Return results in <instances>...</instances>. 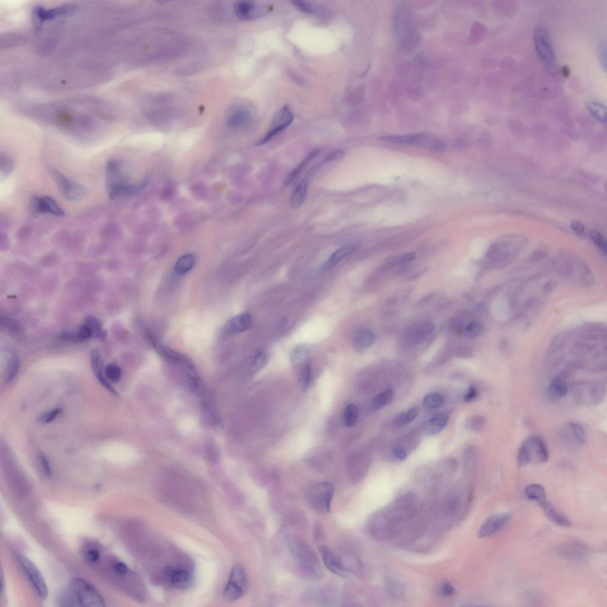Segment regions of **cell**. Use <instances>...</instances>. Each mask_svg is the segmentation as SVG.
I'll use <instances>...</instances> for the list:
<instances>
[{"label": "cell", "mask_w": 607, "mask_h": 607, "mask_svg": "<svg viewBox=\"0 0 607 607\" xmlns=\"http://www.w3.org/2000/svg\"><path fill=\"white\" fill-rule=\"evenodd\" d=\"M85 324L88 326L93 333V337L104 339L106 337V332L103 329V326L98 318L89 316L85 319Z\"/></svg>", "instance_id": "obj_38"}, {"label": "cell", "mask_w": 607, "mask_h": 607, "mask_svg": "<svg viewBox=\"0 0 607 607\" xmlns=\"http://www.w3.org/2000/svg\"><path fill=\"white\" fill-rule=\"evenodd\" d=\"M320 150H315L310 152L303 161H302L297 167L294 169L289 175L287 176L285 180H284V185L288 186L294 181L298 175L303 171L309 163L313 160L314 158L317 157L318 155Z\"/></svg>", "instance_id": "obj_31"}, {"label": "cell", "mask_w": 607, "mask_h": 607, "mask_svg": "<svg viewBox=\"0 0 607 607\" xmlns=\"http://www.w3.org/2000/svg\"><path fill=\"white\" fill-rule=\"evenodd\" d=\"M606 51L605 44H602L601 45H600L599 50V58H600V60H601L602 66V67H604L605 70L606 69Z\"/></svg>", "instance_id": "obj_62"}, {"label": "cell", "mask_w": 607, "mask_h": 607, "mask_svg": "<svg viewBox=\"0 0 607 607\" xmlns=\"http://www.w3.org/2000/svg\"><path fill=\"white\" fill-rule=\"evenodd\" d=\"M293 120V114L289 107L287 106L283 107L275 114L266 134L257 143V145H263L266 144L275 135L289 127Z\"/></svg>", "instance_id": "obj_10"}, {"label": "cell", "mask_w": 607, "mask_h": 607, "mask_svg": "<svg viewBox=\"0 0 607 607\" xmlns=\"http://www.w3.org/2000/svg\"><path fill=\"white\" fill-rule=\"evenodd\" d=\"M195 265V259L192 255H185L180 258L175 265V270L179 275H184L190 271Z\"/></svg>", "instance_id": "obj_37"}, {"label": "cell", "mask_w": 607, "mask_h": 607, "mask_svg": "<svg viewBox=\"0 0 607 607\" xmlns=\"http://www.w3.org/2000/svg\"><path fill=\"white\" fill-rule=\"evenodd\" d=\"M511 519V515L507 513L488 518L478 530V538H487L497 533L507 524Z\"/></svg>", "instance_id": "obj_13"}, {"label": "cell", "mask_w": 607, "mask_h": 607, "mask_svg": "<svg viewBox=\"0 0 607 607\" xmlns=\"http://www.w3.org/2000/svg\"><path fill=\"white\" fill-rule=\"evenodd\" d=\"M449 417L445 415H437L430 418L425 426V431L428 435L438 434L444 428L449 422Z\"/></svg>", "instance_id": "obj_23"}, {"label": "cell", "mask_w": 607, "mask_h": 607, "mask_svg": "<svg viewBox=\"0 0 607 607\" xmlns=\"http://www.w3.org/2000/svg\"><path fill=\"white\" fill-rule=\"evenodd\" d=\"M462 499L459 495L453 494L445 499L442 505L443 515L446 517H452L460 511Z\"/></svg>", "instance_id": "obj_27"}, {"label": "cell", "mask_w": 607, "mask_h": 607, "mask_svg": "<svg viewBox=\"0 0 607 607\" xmlns=\"http://www.w3.org/2000/svg\"><path fill=\"white\" fill-rule=\"evenodd\" d=\"M533 44L537 56L547 67H554L556 64V54L547 30L542 26L534 30Z\"/></svg>", "instance_id": "obj_5"}, {"label": "cell", "mask_w": 607, "mask_h": 607, "mask_svg": "<svg viewBox=\"0 0 607 607\" xmlns=\"http://www.w3.org/2000/svg\"><path fill=\"white\" fill-rule=\"evenodd\" d=\"M68 592L74 600L76 606H105V600L101 594L91 584L84 579H72Z\"/></svg>", "instance_id": "obj_2"}, {"label": "cell", "mask_w": 607, "mask_h": 607, "mask_svg": "<svg viewBox=\"0 0 607 607\" xmlns=\"http://www.w3.org/2000/svg\"><path fill=\"white\" fill-rule=\"evenodd\" d=\"M591 238L595 245L601 250V251L606 254V239L601 234L598 232L592 231L591 233Z\"/></svg>", "instance_id": "obj_48"}, {"label": "cell", "mask_w": 607, "mask_h": 607, "mask_svg": "<svg viewBox=\"0 0 607 607\" xmlns=\"http://www.w3.org/2000/svg\"><path fill=\"white\" fill-rule=\"evenodd\" d=\"M394 398V392L391 390H386L379 394L376 395L373 398L372 402V407L374 410H379V409L386 407V406L390 404Z\"/></svg>", "instance_id": "obj_35"}, {"label": "cell", "mask_w": 607, "mask_h": 607, "mask_svg": "<svg viewBox=\"0 0 607 607\" xmlns=\"http://www.w3.org/2000/svg\"><path fill=\"white\" fill-rule=\"evenodd\" d=\"M356 249V246L352 245H346L342 246L324 263L322 266V269L325 271H328V270L332 269L346 256L354 252Z\"/></svg>", "instance_id": "obj_19"}, {"label": "cell", "mask_w": 607, "mask_h": 607, "mask_svg": "<svg viewBox=\"0 0 607 607\" xmlns=\"http://www.w3.org/2000/svg\"><path fill=\"white\" fill-rule=\"evenodd\" d=\"M604 387L598 383H593L588 386V397L592 404H597L601 401L604 395Z\"/></svg>", "instance_id": "obj_39"}, {"label": "cell", "mask_w": 607, "mask_h": 607, "mask_svg": "<svg viewBox=\"0 0 607 607\" xmlns=\"http://www.w3.org/2000/svg\"><path fill=\"white\" fill-rule=\"evenodd\" d=\"M425 136L424 134L390 135L381 137V140L392 143L423 145Z\"/></svg>", "instance_id": "obj_21"}, {"label": "cell", "mask_w": 607, "mask_h": 607, "mask_svg": "<svg viewBox=\"0 0 607 607\" xmlns=\"http://www.w3.org/2000/svg\"><path fill=\"white\" fill-rule=\"evenodd\" d=\"M0 165H1V173L3 175L5 176H8L12 172L13 169V162L12 159L6 154H1L0 157Z\"/></svg>", "instance_id": "obj_47"}, {"label": "cell", "mask_w": 607, "mask_h": 607, "mask_svg": "<svg viewBox=\"0 0 607 607\" xmlns=\"http://www.w3.org/2000/svg\"><path fill=\"white\" fill-rule=\"evenodd\" d=\"M444 402V399L441 394L432 392L426 395L423 400V404L426 408L429 409H438L441 407Z\"/></svg>", "instance_id": "obj_40"}, {"label": "cell", "mask_w": 607, "mask_h": 607, "mask_svg": "<svg viewBox=\"0 0 607 607\" xmlns=\"http://www.w3.org/2000/svg\"><path fill=\"white\" fill-rule=\"evenodd\" d=\"M416 258L414 253H408L394 260L398 265H404L414 261Z\"/></svg>", "instance_id": "obj_55"}, {"label": "cell", "mask_w": 607, "mask_h": 607, "mask_svg": "<svg viewBox=\"0 0 607 607\" xmlns=\"http://www.w3.org/2000/svg\"><path fill=\"white\" fill-rule=\"evenodd\" d=\"M166 575L169 582L176 588L188 589L192 585V575L185 570L169 567L166 569Z\"/></svg>", "instance_id": "obj_15"}, {"label": "cell", "mask_w": 607, "mask_h": 607, "mask_svg": "<svg viewBox=\"0 0 607 607\" xmlns=\"http://www.w3.org/2000/svg\"><path fill=\"white\" fill-rule=\"evenodd\" d=\"M414 18L412 13L408 9L401 7L396 10L395 15L394 30L395 35L402 40L400 44L403 45L405 39L410 41V39L416 37L415 27L414 23ZM401 45V46H402Z\"/></svg>", "instance_id": "obj_8"}, {"label": "cell", "mask_w": 607, "mask_h": 607, "mask_svg": "<svg viewBox=\"0 0 607 607\" xmlns=\"http://www.w3.org/2000/svg\"><path fill=\"white\" fill-rule=\"evenodd\" d=\"M334 488L329 481H321L308 489L306 499L308 506L313 511L326 514L331 511Z\"/></svg>", "instance_id": "obj_3"}, {"label": "cell", "mask_w": 607, "mask_h": 607, "mask_svg": "<svg viewBox=\"0 0 607 607\" xmlns=\"http://www.w3.org/2000/svg\"><path fill=\"white\" fill-rule=\"evenodd\" d=\"M558 552L566 559L577 561L587 560L589 555L587 548L578 543L564 544L558 549Z\"/></svg>", "instance_id": "obj_14"}, {"label": "cell", "mask_w": 607, "mask_h": 607, "mask_svg": "<svg viewBox=\"0 0 607 607\" xmlns=\"http://www.w3.org/2000/svg\"><path fill=\"white\" fill-rule=\"evenodd\" d=\"M484 330V326L482 322L473 321L470 322L464 329V334L469 338H477L483 334Z\"/></svg>", "instance_id": "obj_43"}, {"label": "cell", "mask_w": 607, "mask_h": 607, "mask_svg": "<svg viewBox=\"0 0 607 607\" xmlns=\"http://www.w3.org/2000/svg\"><path fill=\"white\" fill-rule=\"evenodd\" d=\"M309 350L305 346H298L291 354V360L294 369L310 361Z\"/></svg>", "instance_id": "obj_34"}, {"label": "cell", "mask_w": 607, "mask_h": 607, "mask_svg": "<svg viewBox=\"0 0 607 607\" xmlns=\"http://www.w3.org/2000/svg\"><path fill=\"white\" fill-rule=\"evenodd\" d=\"M40 460L42 466H43L45 473H46L48 476H51L52 474V471L50 464L49 462H48L47 457H45L44 454H41L40 455Z\"/></svg>", "instance_id": "obj_61"}, {"label": "cell", "mask_w": 607, "mask_h": 607, "mask_svg": "<svg viewBox=\"0 0 607 607\" xmlns=\"http://www.w3.org/2000/svg\"><path fill=\"white\" fill-rule=\"evenodd\" d=\"M418 508V498L412 492H407L379 512L396 537L404 523L411 521L416 515Z\"/></svg>", "instance_id": "obj_1"}, {"label": "cell", "mask_w": 607, "mask_h": 607, "mask_svg": "<svg viewBox=\"0 0 607 607\" xmlns=\"http://www.w3.org/2000/svg\"><path fill=\"white\" fill-rule=\"evenodd\" d=\"M322 561L325 566L332 573L341 577H346L349 570L343 563L341 558H339L333 551L326 546L319 547Z\"/></svg>", "instance_id": "obj_12"}, {"label": "cell", "mask_w": 607, "mask_h": 607, "mask_svg": "<svg viewBox=\"0 0 607 607\" xmlns=\"http://www.w3.org/2000/svg\"><path fill=\"white\" fill-rule=\"evenodd\" d=\"M568 391L566 381L560 378H556L551 381L548 388V396L551 400H557L564 396Z\"/></svg>", "instance_id": "obj_26"}, {"label": "cell", "mask_w": 607, "mask_h": 607, "mask_svg": "<svg viewBox=\"0 0 607 607\" xmlns=\"http://www.w3.org/2000/svg\"><path fill=\"white\" fill-rule=\"evenodd\" d=\"M524 493L530 500L537 502L540 505L547 501L546 491L542 485L531 484L526 487Z\"/></svg>", "instance_id": "obj_29"}, {"label": "cell", "mask_w": 607, "mask_h": 607, "mask_svg": "<svg viewBox=\"0 0 607 607\" xmlns=\"http://www.w3.org/2000/svg\"><path fill=\"white\" fill-rule=\"evenodd\" d=\"M91 362L93 372H94L99 382L102 384L103 386L110 391L111 393L116 394V391L114 390L112 385L107 381L105 377L103 376L101 356H100L99 352L97 350H93L91 352Z\"/></svg>", "instance_id": "obj_20"}, {"label": "cell", "mask_w": 607, "mask_h": 607, "mask_svg": "<svg viewBox=\"0 0 607 607\" xmlns=\"http://www.w3.org/2000/svg\"><path fill=\"white\" fill-rule=\"evenodd\" d=\"M375 336L373 332L366 329H360L356 332L353 337V345L358 349H366L373 345Z\"/></svg>", "instance_id": "obj_25"}, {"label": "cell", "mask_w": 607, "mask_h": 607, "mask_svg": "<svg viewBox=\"0 0 607 607\" xmlns=\"http://www.w3.org/2000/svg\"><path fill=\"white\" fill-rule=\"evenodd\" d=\"M434 330L435 326L432 322H428L422 324L415 329L412 339L414 340V342L421 341Z\"/></svg>", "instance_id": "obj_41"}, {"label": "cell", "mask_w": 607, "mask_h": 607, "mask_svg": "<svg viewBox=\"0 0 607 607\" xmlns=\"http://www.w3.org/2000/svg\"><path fill=\"white\" fill-rule=\"evenodd\" d=\"M359 411L356 406L350 404L347 406L343 412L342 421L343 424L346 427H351L354 425L358 420Z\"/></svg>", "instance_id": "obj_36"}, {"label": "cell", "mask_w": 607, "mask_h": 607, "mask_svg": "<svg viewBox=\"0 0 607 607\" xmlns=\"http://www.w3.org/2000/svg\"><path fill=\"white\" fill-rule=\"evenodd\" d=\"M77 336L79 342L86 341L90 338L93 337V333L91 329H90L88 326L86 324L83 325L79 328L77 332Z\"/></svg>", "instance_id": "obj_50"}, {"label": "cell", "mask_w": 607, "mask_h": 607, "mask_svg": "<svg viewBox=\"0 0 607 607\" xmlns=\"http://www.w3.org/2000/svg\"><path fill=\"white\" fill-rule=\"evenodd\" d=\"M113 571L115 573L119 575H126L129 571V569L126 564L122 561H116L113 564Z\"/></svg>", "instance_id": "obj_54"}, {"label": "cell", "mask_w": 607, "mask_h": 607, "mask_svg": "<svg viewBox=\"0 0 607 607\" xmlns=\"http://www.w3.org/2000/svg\"><path fill=\"white\" fill-rule=\"evenodd\" d=\"M296 370L298 383L302 390L306 391L308 389L311 381V365L310 361L303 364L295 369Z\"/></svg>", "instance_id": "obj_30"}, {"label": "cell", "mask_w": 607, "mask_h": 607, "mask_svg": "<svg viewBox=\"0 0 607 607\" xmlns=\"http://www.w3.org/2000/svg\"><path fill=\"white\" fill-rule=\"evenodd\" d=\"M251 324V315L248 313L241 314L228 321L224 328V331L226 334H237L247 331Z\"/></svg>", "instance_id": "obj_17"}, {"label": "cell", "mask_w": 607, "mask_h": 607, "mask_svg": "<svg viewBox=\"0 0 607 607\" xmlns=\"http://www.w3.org/2000/svg\"><path fill=\"white\" fill-rule=\"evenodd\" d=\"M571 228L579 236H584L585 234V228L584 225L577 221L572 222Z\"/></svg>", "instance_id": "obj_56"}, {"label": "cell", "mask_w": 607, "mask_h": 607, "mask_svg": "<svg viewBox=\"0 0 607 607\" xmlns=\"http://www.w3.org/2000/svg\"><path fill=\"white\" fill-rule=\"evenodd\" d=\"M344 152H343L342 150H336L334 152H332V153L329 154L327 157L325 158L323 163H326L342 158L343 156H344Z\"/></svg>", "instance_id": "obj_60"}, {"label": "cell", "mask_w": 607, "mask_h": 607, "mask_svg": "<svg viewBox=\"0 0 607 607\" xmlns=\"http://www.w3.org/2000/svg\"><path fill=\"white\" fill-rule=\"evenodd\" d=\"M53 175L59 189L66 198L71 200H78L86 196L87 190L80 184L68 178L58 171H54Z\"/></svg>", "instance_id": "obj_11"}, {"label": "cell", "mask_w": 607, "mask_h": 607, "mask_svg": "<svg viewBox=\"0 0 607 607\" xmlns=\"http://www.w3.org/2000/svg\"><path fill=\"white\" fill-rule=\"evenodd\" d=\"M87 561L90 563L98 562L100 558L99 551L95 549H90L86 551L85 554Z\"/></svg>", "instance_id": "obj_52"}, {"label": "cell", "mask_w": 607, "mask_h": 607, "mask_svg": "<svg viewBox=\"0 0 607 607\" xmlns=\"http://www.w3.org/2000/svg\"><path fill=\"white\" fill-rule=\"evenodd\" d=\"M419 412L420 409L418 407H413L408 411L397 415L393 419V425L397 428L403 427L414 421L418 417Z\"/></svg>", "instance_id": "obj_32"}, {"label": "cell", "mask_w": 607, "mask_h": 607, "mask_svg": "<svg viewBox=\"0 0 607 607\" xmlns=\"http://www.w3.org/2000/svg\"><path fill=\"white\" fill-rule=\"evenodd\" d=\"M105 374L113 382H117L120 379L121 371L120 368L114 363H109L105 368Z\"/></svg>", "instance_id": "obj_45"}, {"label": "cell", "mask_w": 607, "mask_h": 607, "mask_svg": "<svg viewBox=\"0 0 607 607\" xmlns=\"http://www.w3.org/2000/svg\"><path fill=\"white\" fill-rule=\"evenodd\" d=\"M393 452L394 455L397 459L400 460H404L407 459V453L406 452L405 449L403 446L400 445L395 446L393 449Z\"/></svg>", "instance_id": "obj_59"}, {"label": "cell", "mask_w": 607, "mask_h": 607, "mask_svg": "<svg viewBox=\"0 0 607 607\" xmlns=\"http://www.w3.org/2000/svg\"><path fill=\"white\" fill-rule=\"evenodd\" d=\"M478 390L477 388L473 386L469 387L467 393L464 395V399L467 402L473 401L477 397Z\"/></svg>", "instance_id": "obj_58"}, {"label": "cell", "mask_w": 607, "mask_h": 607, "mask_svg": "<svg viewBox=\"0 0 607 607\" xmlns=\"http://www.w3.org/2000/svg\"><path fill=\"white\" fill-rule=\"evenodd\" d=\"M248 586L246 571L241 565L232 569L227 584L223 592L224 598L228 602L236 601L244 595Z\"/></svg>", "instance_id": "obj_6"}, {"label": "cell", "mask_w": 607, "mask_h": 607, "mask_svg": "<svg viewBox=\"0 0 607 607\" xmlns=\"http://www.w3.org/2000/svg\"><path fill=\"white\" fill-rule=\"evenodd\" d=\"M544 513H545L547 518L551 522L556 523L558 526L563 527H569L571 525V522L567 516L561 512L559 510L551 504L549 502L546 501L540 504Z\"/></svg>", "instance_id": "obj_18"}, {"label": "cell", "mask_w": 607, "mask_h": 607, "mask_svg": "<svg viewBox=\"0 0 607 607\" xmlns=\"http://www.w3.org/2000/svg\"><path fill=\"white\" fill-rule=\"evenodd\" d=\"M61 409H56L54 410L45 413V414L41 416L39 421L43 424H48L52 421H53L55 418L60 414Z\"/></svg>", "instance_id": "obj_51"}, {"label": "cell", "mask_w": 607, "mask_h": 607, "mask_svg": "<svg viewBox=\"0 0 607 607\" xmlns=\"http://www.w3.org/2000/svg\"><path fill=\"white\" fill-rule=\"evenodd\" d=\"M18 561L28 578L31 584L35 589L37 594L43 599H47L48 596V589L45 579L37 568L23 554L18 555Z\"/></svg>", "instance_id": "obj_7"}, {"label": "cell", "mask_w": 607, "mask_h": 607, "mask_svg": "<svg viewBox=\"0 0 607 607\" xmlns=\"http://www.w3.org/2000/svg\"><path fill=\"white\" fill-rule=\"evenodd\" d=\"M227 117V124L232 128H240L247 124L251 119V113L246 109H237L231 111Z\"/></svg>", "instance_id": "obj_22"}, {"label": "cell", "mask_w": 607, "mask_h": 607, "mask_svg": "<svg viewBox=\"0 0 607 607\" xmlns=\"http://www.w3.org/2000/svg\"><path fill=\"white\" fill-rule=\"evenodd\" d=\"M485 420L483 416H471L467 420L466 426L467 429L474 432H479L484 428Z\"/></svg>", "instance_id": "obj_44"}, {"label": "cell", "mask_w": 607, "mask_h": 607, "mask_svg": "<svg viewBox=\"0 0 607 607\" xmlns=\"http://www.w3.org/2000/svg\"><path fill=\"white\" fill-rule=\"evenodd\" d=\"M549 459L545 442L537 436H532L526 439L519 447L517 461L519 466L534 462L545 463Z\"/></svg>", "instance_id": "obj_4"}, {"label": "cell", "mask_w": 607, "mask_h": 607, "mask_svg": "<svg viewBox=\"0 0 607 607\" xmlns=\"http://www.w3.org/2000/svg\"><path fill=\"white\" fill-rule=\"evenodd\" d=\"M293 4L300 11L306 13H313V7L309 3L304 1H293Z\"/></svg>", "instance_id": "obj_53"}, {"label": "cell", "mask_w": 607, "mask_h": 607, "mask_svg": "<svg viewBox=\"0 0 607 607\" xmlns=\"http://www.w3.org/2000/svg\"><path fill=\"white\" fill-rule=\"evenodd\" d=\"M571 428L575 436L576 440L579 444H584L586 440V435L582 426L576 422H571Z\"/></svg>", "instance_id": "obj_46"}, {"label": "cell", "mask_w": 607, "mask_h": 607, "mask_svg": "<svg viewBox=\"0 0 607 607\" xmlns=\"http://www.w3.org/2000/svg\"><path fill=\"white\" fill-rule=\"evenodd\" d=\"M587 109L591 115L599 123H606V110L603 104L596 102L589 101L586 104Z\"/></svg>", "instance_id": "obj_33"}, {"label": "cell", "mask_w": 607, "mask_h": 607, "mask_svg": "<svg viewBox=\"0 0 607 607\" xmlns=\"http://www.w3.org/2000/svg\"><path fill=\"white\" fill-rule=\"evenodd\" d=\"M385 587H386L388 594L392 598L400 599L403 598L405 595L403 585L397 579L391 577L386 578L385 579Z\"/></svg>", "instance_id": "obj_28"}, {"label": "cell", "mask_w": 607, "mask_h": 607, "mask_svg": "<svg viewBox=\"0 0 607 607\" xmlns=\"http://www.w3.org/2000/svg\"><path fill=\"white\" fill-rule=\"evenodd\" d=\"M20 368V362L18 357L16 355H13L8 363V368H7L6 374L5 376V381L6 383L11 382L17 376Z\"/></svg>", "instance_id": "obj_42"}, {"label": "cell", "mask_w": 607, "mask_h": 607, "mask_svg": "<svg viewBox=\"0 0 607 607\" xmlns=\"http://www.w3.org/2000/svg\"><path fill=\"white\" fill-rule=\"evenodd\" d=\"M456 590L453 586L449 582H445L441 587V594L444 596H451L455 594Z\"/></svg>", "instance_id": "obj_57"}, {"label": "cell", "mask_w": 607, "mask_h": 607, "mask_svg": "<svg viewBox=\"0 0 607 607\" xmlns=\"http://www.w3.org/2000/svg\"><path fill=\"white\" fill-rule=\"evenodd\" d=\"M555 285H556V284H555V283L553 282H547L545 285V287H544V290L546 291L552 290L554 289Z\"/></svg>", "instance_id": "obj_63"}, {"label": "cell", "mask_w": 607, "mask_h": 607, "mask_svg": "<svg viewBox=\"0 0 607 607\" xmlns=\"http://www.w3.org/2000/svg\"><path fill=\"white\" fill-rule=\"evenodd\" d=\"M267 356L264 351H260L255 356L254 364L256 371L261 370L266 365Z\"/></svg>", "instance_id": "obj_49"}, {"label": "cell", "mask_w": 607, "mask_h": 607, "mask_svg": "<svg viewBox=\"0 0 607 607\" xmlns=\"http://www.w3.org/2000/svg\"><path fill=\"white\" fill-rule=\"evenodd\" d=\"M233 9L239 19L251 20L266 15L271 7L266 3L253 1H238L234 3Z\"/></svg>", "instance_id": "obj_9"}, {"label": "cell", "mask_w": 607, "mask_h": 607, "mask_svg": "<svg viewBox=\"0 0 607 607\" xmlns=\"http://www.w3.org/2000/svg\"><path fill=\"white\" fill-rule=\"evenodd\" d=\"M308 181L303 179L298 184L291 197V205L294 208H298L303 206L306 200L308 192Z\"/></svg>", "instance_id": "obj_24"}, {"label": "cell", "mask_w": 607, "mask_h": 607, "mask_svg": "<svg viewBox=\"0 0 607 607\" xmlns=\"http://www.w3.org/2000/svg\"><path fill=\"white\" fill-rule=\"evenodd\" d=\"M34 210L38 212L50 214L55 216H64L63 210L53 198L50 196L34 197L33 200Z\"/></svg>", "instance_id": "obj_16"}]
</instances>
